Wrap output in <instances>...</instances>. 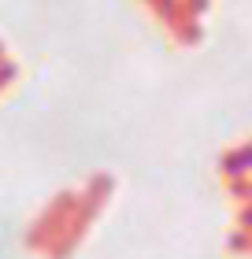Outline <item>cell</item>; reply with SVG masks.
I'll use <instances>...</instances> for the list:
<instances>
[]
</instances>
